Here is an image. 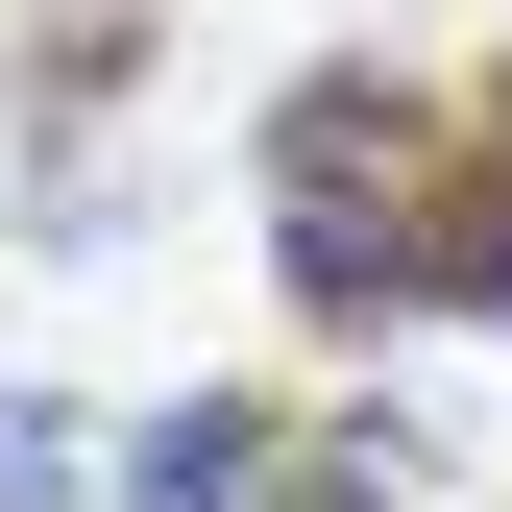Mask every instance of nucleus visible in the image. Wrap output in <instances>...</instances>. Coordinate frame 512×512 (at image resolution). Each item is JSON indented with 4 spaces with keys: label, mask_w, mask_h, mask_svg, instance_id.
Wrapping results in <instances>:
<instances>
[{
    "label": "nucleus",
    "mask_w": 512,
    "mask_h": 512,
    "mask_svg": "<svg viewBox=\"0 0 512 512\" xmlns=\"http://www.w3.org/2000/svg\"><path fill=\"white\" fill-rule=\"evenodd\" d=\"M269 269L317 342H415V317H512V98H439V74H293L269 147Z\"/></svg>",
    "instance_id": "1"
},
{
    "label": "nucleus",
    "mask_w": 512,
    "mask_h": 512,
    "mask_svg": "<svg viewBox=\"0 0 512 512\" xmlns=\"http://www.w3.org/2000/svg\"><path fill=\"white\" fill-rule=\"evenodd\" d=\"M122 512H415L391 415H269V391H171L122 415Z\"/></svg>",
    "instance_id": "2"
},
{
    "label": "nucleus",
    "mask_w": 512,
    "mask_h": 512,
    "mask_svg": "<svg viewBox=\"0 0 512 512\" xmlns=\"http://www.w3.org/2000/svg\"><path fill=\"white\" fill-rule=\"evenodd\" d=\"M98 464H74V415H0V512H74Z\"/></svg>",
    "instance_id": "3"
}]
</instances>
